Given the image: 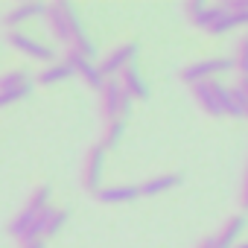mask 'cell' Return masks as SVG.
I'll return each instance as SVG.
<instances>
[{
  "mask_svg": "<svg viewBox=\"0 0 248 248\" xmlns=\"http://www.w3.org/2000/svg\"><path fill=\"white\" fill-rule=\"evenodd\" d=\"M44 27H47V32L59 41V44H67L70 41V30H73V24L79 21V15L73 12V6L70 3H47L44 6Z\"/></svg>",
  "mask_w": 248,
  "mask_h": 248,
  "instance_id": "1",
  "label": "cell"
},
{
  "mask_svg": "<svg viewBox=\"0 0 248 248\" xmlns=\"http://www.w3.org/2000/svg\"><path fill=\"white\" fill-rule=\"evenodd\" d=\"M228 70H233V62L228 56H213V59H202V62L181 67V82L193 88L199 82H213L219 73H228Z\"/></svg>",
  "mask_w": 248,
  "mask_h": 248,
  "instance_id": "2",
  "label": "cell"
},
{
  "mask_svg": "<svg viewBox=\"0 0 248 248\" xmlns=\"http://www.w3.org/2000/svg\"><path fill=\"white\" fill-rule=\"evenodd\" d=\"M190 93H193V99L202 105V111L204 114H210V117H225V105H228V88L222 85V82H199V85H193L190 88Z\"/></svg>",
  "mask_w": 248,
  "mask_h": 248,
  "instance_id": "3",
  "label": "cell"
},
{
  "mask_svg": "<svg viewBox=\"0 0 248 248\" xmlns=\"http://www.w3.org/2000/svg\"><path fill=\"white\" fill-rule=\"evenodd\" d=\"M6 44H9L15 53L27 56V59L47 62V64L56 62V47H53V44H44V41H38V38H32V35H27V32H21V30L9 32V35H6Z\"/></svg>",
  "mask_w": 248,
  "mask_h": 248,
  "instance_id": "4",
  "label": "cell"
},
{
  "mask_svg": "<svg viewBox=\"0 0 248 248\" xmlns=\"http://www.w3.org/2000/svg\"><path fill=\"white\" fill-rule=\"evenodd\" d=\"M140 56V44L138 41H126V44H120V47H114L96 67H99V73L105 76V79H117L123 70H126L129 64H135V59Z\"/></svg>",
  "mask_w": 248,
  "mask_h": 248,
  "instance_id": "5",
  "label": "cell"
},
{
  "mask_svg": "<svg viewBox=\"0 0 248 248\" xmlns=\"http://www.w3.org/2000/svg\"><path fill=\"white\" fill-rule=\"evenodd\" d=\"M102 175H105V149L99 143H93L82 164V187L96 196L102 190Z\"/></svg>",
  "mask_w": 248,
  "mask_h": 248,
  "instance_id": "6",
  "label": "cell"
},
{
  "mask_svg": "<svg viewBox=\"0 0 248 248\" xmlns=\"http://www.w3.org/2000/svg\"><path fill=\"white\" fill-rule=\"evenodd\" d=\"M199 30H204L207 35H225V32H231V30H236V21H233V15L225 9V3H207V9H204V15H202V21H199Z\"/></svg>",
  "mask_w": 248,
  "mask_h": 248,
  "instance_id": "7",
  "label": "cell"
},
{
  "mask_svg": "<svg viewBox=\"0 0 248 248\" xmlns=\"http://www.w3.org/2000/svg\"><path fill=\"white\" fill-rule=\"evenodd\" d=\"M64 64H67L73 73H79V76L85 79V85H88V88H93V91H102V85H105V76L99 73V67H96L91 59H85V56H79V53L67 50V53H64Z\"/></svg>",
  "mask_w": 248,
  "mask_h": 248,
  "instance_id": "8",
  "label": "cell"
},
{
  "mask_svg": "<svg viewBox=\"0 0 248 248\" xmlns=\"http://www.w3.org/2000/svg\"><path fill=\"white\" fill-rule=\"evenodd\" d=\"M120 99H123L120 79H105V85H102V91H99V108H102L105 123L120 120Z\"/></svg>",
  "mask_w": 248,
  "mask_h": 248,
  "instance_id": "9",
  "label": "cell"
},
{
  "mask_svg": "<svg viewBox=\"0 0 248 248\" xmlns=\"http://www.w3.org/2000/svg\"><path fill=\"white\" fill-rule=\"evenodd\" d=\"M120 88L132 96V102H135V99H149V96H152L149 82L143 79V73L138 70V64H129L126 70L120 73Z\"/></svg>",
  "mask_w": 248,
  "mask_h": 248,
  "instance_id": "10",
  "label": "cell"
},
{
  "mask_svg": "<svg viewBox=\"0 0 248 248\" xmlns=\"http://www.w3.org/2000/svg\"><path fill=\"white\" fill-rule=\"evenodd\" d=\"M135 199H140L138 184H102V190L96 193V202L102 204H126Z\"/></svg>",
  "mask_w": 248,
  "mask_h": 248,
  "instance_id": "11",
  "label": "cell"
},
{
  "mask_svg": "<svg viewBox=\"0 0 248 248\" xmlns=\"http://www.w3.org/2000/svg\"><path fill=\"white\" fill-rule=\"evenodd\" d=\"M44 6H47V3H18V6H12V9L6 12L3 27H6L9 32H15L21 24L32 21V18H41V15H44Z\"/></svg>",
  "mask_w": 248,
  "mask_h": 248,
  "instance_id": "12",
  "label": "cell"
},
{
  "mask_svg": "<svg viewBox=\"0 0 248 248\" xmlns=\"http://www.w3.org/2000/svg\"><path fill=\"white\" fill-rule=\"evenodd\" d=\"M245 225H248V219H245V213H236V216H231L213 236H216V245L219 248H233L236 245V239L242 236V231H245Z\"/></svg>",
  "mask_w": 248,
  "mask_h": 248,
  "instance_id": "13",
  "label": "cell"
},
{
  "mask_svg": "<svg viewBox=\"0 0 248 248\" xmlns=\"http://www.w3.org/2000/svg\"><path fill=\"white\" fill-rule=\"evenodd\" d=\"M181 181H184V175H181V172H164V175H155V178H149V181L138 184V190H140V196H161V193H167V190L178 187Z\"/></svg>",
  "mask_w": 248,
  "mask_h": 248,
  "instance_id": "14",
  "label": "cell"
},
{
  "mask_svg": "<svg viewBox=\"0 0 248 248\" xmlns=\"http://www.w3.org/2000/svg\"><path fill=\"white\" fill-rule=\"evenodd\" d=\"M50 196H53L50 184H41V187H35V190L30 193V199H27L24 210H27V213H32V216H38L41 210H47V207H50Z\"/></svg>",
  "mask_w": 248,
  "mask_h": 248,
  "instance_id": "15",
  "label": "cell"
},
{
  "mask_svg": "<svg viewBox=\"0 0 248 248\" xmlns=\"http://www.w3.org/2000/svg\"><path fill=\"white\" fill-rule=\"evenodd\" d=\"M126 138V120H114V123H105V135L99 140V146L108 152V149H117L120 140Z\"/></svg>",
  "mask_w": 248,
  "mask_h": 248,
  "instance_id": "16",
  "label": "cell"
},
{
  "mask_svg": "<svg viewBox=\"0 0 248 248\" xmlns=\"http://www.w3.org/2000/svg\"><path fill=\"white\" fill-rule=\"evenodd\" d=\"M27 85H32V76L24 67L6 70L3 76H0V91H18V88H27Z\"/></svg>",
  "mask_w": 248,
  "mask_h": 248,
  "instance_id": "17",
  "label": "cell"
},
{
  "mask_svg": "<svg viewBox=\"0 0 248 248\" xmlns=\"http://www.w3.org/2000/svg\"><path fill=\"white\" fill-rule=\"evenodd\" d=\"M73 76V70L64 64V62H53V64H47L41 73H38V82L41 85H53V82H64V79H70Z\"/></svg>",
  "mask_w": 248,
  "mask_h": 248,
  "instance_id": "18",
  "label": "cell"
},
{
  "mask_svg": "<svg viewBox=\"0 0 248 248\" xmlns=\"http://www.w3.org/2000/svg\"><path fill=\"white\" fill-rule=\"evenodd\" d=\"M245 111H248V99L242 96V91L233 85V88H228V105H225V117H245Z\"/></svg>",
  "mask_w": 248,
  "mask_h": 248,
  "instance_id": "19",
  "label": "cell"
},
{
  "mask_svg": "<svg viewBox=\"0 0 248 248\" xmlns=\"http://www.w3.org/2000/svg\"><path fill=\"white\" fill-rule=\"evenodd\" d=\"M67 219H70V213L64 210V207H53L50 210V216H47V228H44V239L47 236H56L64 225H67Z\"/></svg>",
  "mask_w": 248,
  "mask_h": 248,
  "instance_id": "20",
  "label": "cell"
},
{
  "mask_svg": "<svg viewBox=\"0 0 248 248\" xmlns=\"http://www.w3.org/2000/svg\"><path fill=\"white\" fill-rule=\"evenodd\" d=\"M233 67L239 70V76H248V35H242L236 44H233Z\"/></svg>",
  "mask_w": 248,
  "mask_h": 248,
  "instance_id": "21",
  "label": "cell"
},
{
  "mask_svg": "<svg viewBox=\"0 0 248 248\" xmlns=\"http://www.w3.org/2000/svg\"><path fill=\"white\" fill-rule=\"evenodd\" d=\"M225 9L233 15L236 27H248V0H231V3H225Z\"/></svg>",
  "mask_w": 248,
  "mask_h": 248,
  "instance_id": "22",
  "label": "cell"
},
{
  "mask_svg": "<svg viewBox=\"0 0 248 248\" xmlns=\"http://www.w3.org/2000/svg\"><path fill=\"white\" fill-rule=\"evenodd\" d=\"M204 9H207V3H202V0H193V3H184V6H181L184 18H187V21H190L193 27H199V21H202Z\"/></svg>",
  "mask_w": 248,
  "mask_h": 248,
  "instance_id": "23",
  "label": "cell"
},
{
  "mask_svg": "<svg viewBox=\"0 0 248 248\" xmlns=\"http://www.w3.org/2000/svg\"><path fill=\"white\" fill-rule=\"evenodd\" d=\"M239 204H242V210H248V172H245V184H242V193H239Z\"/></svg>",
  "mask_w": 248,
  "mask_h": 248,
  "instance_id": "24",
  "label": "cell"
},
{
  "mask_svg": "<svg viewBox=\"0 0 248 248\" xmlns=\"http://www.w3.org/2000/svg\"><path fill=\"white\" fill-rule=\"evenodd\" d=\"M236 88L242 91V96L248 99V76H239V82H236Z\"/></svg>",
  "mask_w": 248,
  "mask_h": 248,
  "instance_id": "25",
  "label": "cell"
},
{
  "mask_svg": "<svg viewBox=\"0 0 248 248\" xmlns=\"http://www.w3.org/2000/svg\"><path fill=\"white\" fill-rule=\"evenodd\" d=\"M199 248H219V245H216V236H204V239L199 242Z\"/></svg>",
  "mask_w": 248,
  "mask_h": 248,
  "instance_id": "26",
  "label": "cell"
},
{
  "mask_svg": "<svg viewBox=\"0 0 248 248\" xmlns=\"http://www.w3.org/2000/svg\"><path fill=\"white\" fill-rule=\"evenodd\" d=\"M21 248H44V239H32V242H21Z\"/></svg>",
  "mask_w": 248,
  "mask_h": 248,
  "instance_id": "27",
  "label": "cell"
},
{
  "mask_svg": "<svg viewBox=\"0 0 248 248\" xmlns=\"http://www.w3.org/2000/svg\"><path fill=\"white\" fill-rule=\"evenodd\" d=\"M236 248H248V242H239V245H236Z\"/></svg>",
  "mask_w": 248,
  "mask_h": 248,
  "instance_id": "28",
  "label": "cell"
},
{
  "mask_svg": "<svg viewBox=\"0 0 248 248\" xmlns=\"http://www.w3.org/2000/svg\"><path fill=\"white\" fill-rule=\"evenodd\" d=\"M245 117H248V111H245Z\"/></svg>",
  "mask_w": 248,
  "mask_h": 248,
  "instance_id": "29",
  "label": "cell"
}]
</instances>
